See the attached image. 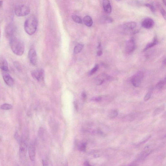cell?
<instances>
[{"label": "cell", "instance_id": "33", "mask_svg": "<svg viewBox=\"0 0 166 166\" xmlns=\"http://www.w3.org/2000/svg\"><path fill=\"white\" fill-rule=\"evenodd\" d=\"M106 21L108 22H111L113 21V19L109 17H106L105 19Z\"/></svg>", "mask_w": 166, "mask_h": 166}, {"label": "cell", "instance_id": "3", "mask_svg": "<svg viewBox=\"0 0 166 166\" xmlns=\"http://www.w3.org/2000/svg\"><path fill=\"white\" fill-rule=\"evenodd\" d=\"M19 145V159L21 163L24 164L25 163L27 149V139L24 136L21 138Z\"/></svg>", "mask_w": 166, "mask_h": 166}, {"label": "cell", "instance_id": "27", "mask_svg": "<svg viewBox=\"0 0 166 166\" xmlns=\"http://www.w3.org/2000/svg\"><path fill=\"white\" fill-rule=\"evenodd\" d=\"M145 5L146 6H147V7L150 9L153 12H155V9L153 5L150 4H149V3H146Z\"/></svg>", "mask_w": 166, "mask_h": 166}, {"label": "cell", "instance_id": "35", "mask_svg": "<svg viewBox=\"0 0 166 166\" xmlns=\"http://www.w3.org/2000/svg\"><path fill=\"white\" fill-rule=\"evenodd\" d=\"M83 165L84 166H92L89 163V162L88 161H86L84 162Z\"/></svg>", "mask_w": 166, "mask_h": 166}, {"label": "cell", "instance_id": "14", "mask_svg": "<svg viewBox=\"0 0 166 166\" xmlns=\"http://www.w3.org/2000/svg\"><path fill=\"white\" fill-rule=\"evenodd\" d=\"M0 69L5 72H6L8 70L7 61L3 57H0Z\"/></svg>", "mask_w": 166, "mask_h": 166}, {"label": "cell", "instance_id": "32", "mask_svg": "<svg viewBox=\"0 0 166 166\" xmlns=\"http://www.w3.org/2000/svg\"><path fill=\"white\" fill-rule=\"evenodd\" d=\"M160 11L162 16L165 19L166 18V12L165 10L162 8H160Z\"/></svg>", "mask_w": 166, "mask_h": 166}, {"label": "cell", "instance_id": "11", "mask_svg": "<svg viewBox=\"0 0 166 166\" xmlns=\"http://www.w3.org/2000/svg\"><path fill=\"white\" fill-rule=\"evenodd\" d=\"M152 151V149L149 146H147L139 154L138 160L139 161L144 160L151 153Z\"/></svg>", "mask_w": 166, "mask_h": 166}, {"label": "cell", "instance_id": "31", "mask_svg": "<svg viewBox=\"0 0 166 166\" xmlns=\"http://www.w3.org/2000/svg\"><path fill=\"white\" fill-rule=\"evenodd\" d=\"M151 96V93L149 92L146 94L144 98L145 101H147L149 100V99L150 98Z\"/></svg>", "mask_w": 166, "mask_h": 166}, {"label": "cell", "instance_id": "29", "mask_svg": "<svg viewBox=\"0 0 166 166\" xmlns=\"http://www.w3.org/2000/svg\"><path fill=\"white\" fill-rule=\"evenodd\" d=\"M14 138L16 141H17L19 143H20L21 140V137L19 136L17 132H16L14 135Z\"/></svg>", "mask_w": 166, "mask_h": 166}, {"label": "cell", "instance_id": "20", "mask_svg": "<svg viewBox=\"0 0 166 166\" xmlns=\"http://www.w3.org/2000/svg\"><path fill=\"white\" fill-rule=\"evenodd\" d=\"M86 147L87 143L86 142H83L78 145V149L80 151L85 152L86 151Z\"/></svg>", "mask_w": 166, "mask_h": 166}, {"label": "cell", "instance_id": "16", "mask_svg": "<svg viewBox=\"0 0 166 166\" xmlns=\"http://www.w3.org/2000/svg\"><path fill=\"white\" fill-rule=\"evenodd\" d=\"M124 27L129 30H132L137 27V24L135 22H131L126 23L124 24Z\"/></svg>", "mask_w": 166, "mask_h": 166}, {"label": "cell", "instance_id": "39", "mask_svg": "<svg viewBox=\"0 0 166 166\" xmlns=\"http://www.w3.org/2000/svg\"><path fill=\"white\" fill-rule=\"evenodd\" d=\"M74 105L75 107V108L76 109V110L77 109H78V105H77V103H76L75 102H74Z\"/></svg>", "mask_w": 166, "mask_h": 166}, {"label": "cell", "instance_id": "15", "mask_svg": "<svg viewBox=\"0 0 166 166\" xmlns=\"http://www.w3.org/2000/svg\"><path fill=\"white\" fill-rule=\"evenodd\" d=\"M103 7L104 11L107 14H110L112 11L111 4L108 0H104L103 1Z\"/></svg>", "mask_w": 166, "mask_h": 166}, {"label": "cell", "instance_id": "12", "mask_svg": "<svg viewBox=\"0 0 166 166\" xmlns=\"http://www.w3.org/2000/svg\"><path fill=\"white\" fill-rule=\"evenodd\" d=\"M3 78L5 83L9 86H12L14 84V81L10 75L6 73L3 74Z\"/></svg>", "mask_w": 166, "mask_h": 166}, {"label": "cell", "instance_id": "43", "mask_svg": "<svg viewBox=\"0 0 166 166\" xmlns=\"http://www.w3.org/2000/svg\"><path fill=\"white\" fill-rule=\"evenodd\" d=\"M0 36H1V32H0Z\"/></svg>", "mask_w": 166, "mask_h": 166}, {"label": "cell", "instance_id": "7", "mask_svg": "<svg viewBox=\"0 0 166 166\" xmlns=\"http://www.w3.org/2000/svg\"><path fill=\"white\" fill-rule=\"evenodd\" d=\"M44 71L43 69L35 70L32 73V77L39 81L43 80L44 77Z\"/></svg>", "mask_w": 166, "mask_h": 166}, {"label": "cell", "instance_id": "21", "mask_svg": "<svg viewBox=\"0 0 166 166\" xmlns=\"http://www.w3.org/2000/svg\"><path fill=\"white\" fill-rule=\"evenodd\" d=\"M118 115V111L116 110H111L109 113V117L110 119H115Z\"/></svg>", "mask_w": 166, "mask_h": 166}, {"label": "cell", "instance_id": "36", "mask_svg": "<svg viewBox=\"0 0 166 166\" xmlns=\"http://www.w3.org/2000/svg\"><path fill=\"white\" fill-rule=\"evenodd\" d=\"M103 54V51L102 50H99L97 52V55L98 56H101Z\"/></svg>", "mask_w": 166, "mask_h": 166}, {"label": "cell", "instance_id": "17", "mask_svg": "<svg viewBox=\"0 0 166 166\" xmlns=\"http://www.w3.org/2000/svg\"><path fill=\"white\" fill-rule=\"evenodd\" d=\"M83 22L84 24L88 27H91L93 24L92 19L89 16H86L84 18Z\"/></svg>", "mask_w": 166, "mask_h": 166}, {"label": "cell", "instance_id": "4", "mask_svg": "<svg viewBox=\"0 0 166 166\" xmlns=\"http://www.w3.org/2000/svg\"><path fill=\"white\" fill-rule=\"evenodd\" d=\"M15 14L18 17H24L28 15L30 12V9L27 5H19L16 6L14 10Z\"/></svg>", "mask_w": 166, "mask_h": 166}, {"label": "cell", "instance_id": "42", "mask_svg": "<svg viewBox=\"0 0 166 166\" xmlns=\"http://www.w3.org/2000/svg\"><path fill=\"white\" fill-rule=\"evenodd\" d=\"M16 166H19L18 165H16Z\"/></svg>", "mask_w": 166, "mask_h": 166}, {"label": "cell", "instance_id": "41", "mask_svg": "<svg viewBox=\"0 0 166 166\" xmlns=\"http://www.w3.org/2000/svg\"><path fill=\"white\" fill-rule=\"evenodd\" d=\"M163 2L164 3V4H165V1H163Z\"/></svg>", "mask_w": 166, "mask_h": 166}, {"label": "cell", "instance_id": "30", "mask_svg": "<svg viewBox=\"0 0 166 166\" xmlns=\"http://www.w3.org/2000/svg\"><path fill=\"white\" fill-rule=\"evenodd\" d=\"M44 129L43 128H40V129H39L38 134L40 137H43L44 134Z\"/></svg>", "mask_w": 166, "mask_h": 166}, {"label": "cell", "instance_id": "10", "mask_svg": "<svg viewBox=\"0 0 166 166\" xmlns=\"http://www.w3.org/2000/svg\"><path fill=\"white\" fill-rule=\"evenodd\" d=\"M28 152L31 160L32 162L34 161L36 155V147L34 142H32L29 145Z\"/></svg>", "mask_w": 166, "mask_h": 166}, {"label": "cell", "instance_id": "34", "mask_svg": "<svg viewBox=\"0 0 166 166\" xmlns=\"http://www.w3.org/2000/svg\"><path fill=\"white\" fill-rule=\"evenodd\" d=\"M82 96L83 99L84 100H85L87 98L86 94V93L85 92H83L82 94Z\"/></svg>", "mask_w": 166, "mask_h": 166}, {"label": "cell", "instance_id": "6", "mask_svg": "<svg viewBox=\"0 0 166 166\" xmlns=\"http://www.w3.org/2000/svg\"><path fill=\"white\" fill-rule=\"evenodd\" d=\"M15 25L12 23L9 24L6 26L5 32L6 37L10 40L14 37V35L15 32Z\"/></svg>", "mask_w": 166, "mask_h": 166}, {"label": "cell", "instance_id": "23", "mask_svg": "<svg viewBox=\"0 0 166 166\" xmlns=\"http://www.w3.org/2000/svg\"><path fill=\"white\" fill-rule=\"evenodd\" d=\"M12 109V106L10 105L7 103H5L2 104L1 106H0V109L3 110H9Z\"/></svg>", "mask_w": 166, "mask_h": 166}, {"label": "cell", "instance_id": "38", "mask_svg": "<svg viewBox=\"0 0 166 166\" xmlns=\"http://www.w3.org/2000/svg\"><path fill=\"white\" fill-rule=\"evenodd\" d=\"M61 166H69L68 162H65Z\"/></svg>", "mask_w": 166, "mask_h": 166}, {"label": "cell", "instance_id": "2", "mask_svg": "<svg viewBox=\"0 0 166 166\" xmlns=\"http://www.w3.org/2000/svg\"><path fill=\"white\" fill-rule=\"evenodd\" d=\"M37 20L34 15H32L26 19L24 24V30L29 35H32L37 31Z\"/></svg>", "mask_w": 166, "mask_h": 166}, {"label": "cell", "instance_id": "5", "mask_svg": "<svg viewBox=\"0 0 166 166\" xmlns=\"http://www.w3.org/2000/svg\"><path fill=\"white\" fill-rule=\"evenodd\" d=\"M144 73L142 71H139L133 75L131 78V82L135 87H139L140 85L144 78Z\"/></svg>", "mask_w": 166, "mask_h": 166}, {"label": "cell", "instance_id": "18", "mask_svg": "<svg viewBox=\"0 0 166 166\" xmlns=\"http://www.w3.org/2000/svg\"><path fill=\"white\" fill-rule=\"evenodd\" d=\"M157 43L158 40H157V38L155 37L154 38L153 40L151 42V43H149L147 45H146L143 51H145L148 50L149 49L154 47L156 45H157Z\"/></svg>", "mask_w": 166, "mask_h": 166}, {"label": "cell", "instance_id": "37", "mask_svg": "<svg viewBox=\"0 0 166 166\" xmlns=\"http://www.w3.org/2000/svg\"><path fill=\"white\" fill-rule=\"evenodd\" d=\"M160 110L161 109H158L157 110H156L155 111V115H156V114H158V113H160Z\"/></svg>", "mask_w": 166, "mask_h": 166}, {"label": "cell", "instance_id": "9", "mask_svg": "<svg viewBox=\"0 0 166 166\" xmlns=\"http://www.w3.org/2000/svg\"><path fill=\"white\" fill-rule=\"evenodd\" d=\"M28 56L31 63L33 65H35L37 63V57L36 52L34 49L32 48L29 50Z\"/></svg>", "mask_w": 166, "mask_h": 166}, {"label": "cell", "instance_id": "8", "mask_svg": "<svg viewBox=\"0 0 166 166\" xmlns=\"http://www.w3.org/2000/svg\"><path fill=\"white\" fill-rule=\"evenodd\" d=\"M135 42L133 39H130L126 42V44L125 50L127 53L129 54L135 50Z\"/></svg>", "mask_w": 166, "mask_h": 166}, {"label": "cell", "instance_id": "24", "mask_svg": "<svg viewBox=\"0 0 166 166\" xmlns=\"http://www.w3.org/2000/svg\"><path fill=\"white\" fill-rule=\"evenodd\" d=\"M73 20L78 23L81 24L82 22V20L81 18L77 15H73L72 17Z\"/></svg>", "mask_w": 166, "mask_h": 166}, {"label": "cell", "instance_id": "25", "mask_svg": "<svg viewBox=\"0 0 166 166\" xmlns=\"http://www.w3.org/2000/svg\"><path fill=\"white\" fill-rule=\"evenodd\" d=\"M99 66L98 65H96L93 69L89 72V75H92L95 73L99 69Z\"/></svg>", "mask_w": 166, "mask_h": 166}, {"label": "cell", "instance_id": "1", "mask_svg": "<svg viewBox=\"0 0 166 166\" xmlns=\"http://www.w3.org/2000/svg\"><path fill=\"white\" fill-rule=\"evenodd\" d=\"M11 49L15 54L18 56L23 55L25 50V46L23 42L15 37L10 40Z\"/></svg>", "mask_w": 166, "mask_h": 166}, {"label": "cell", "instance_id": "22", "mask_svg": "<svg viewBox=\"0 0 166 166\" xmlns=\"http://www.w3.org/2000/svg\"><path fill=\"white\" fill-rule=\"evenodd\" d=\"M165 78L163 80L159 81L157 84L156 88L158 90H161L163 88L165 84Z\"/></svg>", "mask_w": 166, "mask_h": 166}, {"label": "cell", "instance_id": "40", "mask_svg": "<svg viewBox=\"0 0 166 166\" xmlns=\"http://www.w3.org/2000/svg\"><path fill=\"white\" fill-rule=\"evenodd\" d=\"M3 4V1H0V6H2Z\"/></svg>", "mask_w": 166, "mask_h": 166}, {"label": "cell", "instance_id": "28", "mask_svg": "<svg viewBox=\"0 0 166 166\" xmlns=\"http://www.w3.org/2000/svg\"><path fill=\"white\" fill-rule=\"evenodd\" d=\"M102 97L100 96H98L96 97H93L91 99V101L97 102H99L101 101L102 100Z\"/></svg>", "mask_w": 166, "mask_h": 166}, {"label": "cell", "instance_id": "26", "mask_svg": "<svg viewBox=\"0 0 166 166\" xmlns=\"http://www.w3.org/2000/svg\"><path fill=\"white\" fill-rule=\"evenodd\" d=\"M42 164L43 166H52L50 162L47 159L42 160Z\"/></svg>", "mask_w": 166, "mask_h": 166}, {"label": "cell", "instance_id": "19", "mask_svg": "<svg viewBox=\"0 0 166 166\" xmlns=\"http://www.w3.org/2000/svg\"><path fill=\"white\" fill-rule=\"evenodd\" d=\"M83 47L84 45L83 44H79L77 45L74 48V53L76 54L80 53L82 50Z\"/></svg>", "mask_w": 166, "mask_h": 166}, {"label": "cell", "instance_id": "13", "mask_svg": "<svg viewBox=\"0 0 166 166\" xmlns=\"http://www.w3.org/2000/svg\"><path fill=\"white\" fill-rule=\"evenodd\" d=\"M154 21L150 18L145 19L142 23V27L146 29L151 28L154 27Z\"/></svg>", "mask_w": 166, "mask_h": 166}]
</instances>
